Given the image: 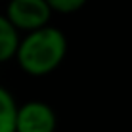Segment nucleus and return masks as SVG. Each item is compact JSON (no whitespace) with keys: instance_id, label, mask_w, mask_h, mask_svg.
<instances>
[{"instance_id":"nucleus-1","label":"nucleus","mask_w":132,"mask_h":132,"mask_svg":"<svg viewBox=\"0 0 132 132\" xmlns=\"http://www.w3.org/2000/svg\"><path fill=\"white\" fill-rule=\"evenodd\" d=\"M67 36L60 27L44 25L19 38L15 57L19 69L31 77H46L63 63L67 56Z\"/></svg>"},{"instance_id":"nucleus-4","label":"nucleus","mask_w":132,"mask_h":132,"mask_svg":"<svg viewBox=\"0 0 132 132\" xmlns=\"http://www.w3.org/2000/svg\"><path fill=\"white\" fill-rule=\"evenodd\" d=\"M19 38L21 35L15 29V25L6 17V13H0V63L15 57Z\"/></svg>"},{"instance_id":"nucleus-2","label":"nucleus","mask_w":132,"mask_h":132,"mask_svg":"<svg viewBox=\"0 0 132 132\" xmlns=\"http://www.w3.org/2000/svg\"><path fill=\"white\" fill-rule=\"evenodd\" d=\"M52 13L54 10L46 0H10L6 6V17L19 33H29L48 25Z\"/></svg>"},{"instance_id":"nucleus-6","label":"nucleus","mask_w":132,"mask_h":132,"mask_svg":"<svg viewBox=\"0 0 132 132\" xmlns=\"http://www.w3.org/2000/svg\"><path fill=\"white\" fill-rule=\"evenodd\" d=\"M54 13H75L86 6L88 0H46Z\"/></svg>"},{"instance_id":"nucleus-3","label":"nucleus","mask_w":132,"mask_h":132,"mask_svg":"<svg viewBox=\"0 0 132 132\" xmlns=\"http://www.w3.org/2000/svg\"><path fill=\"white\" fill-rule=\"evenodd\" d=\"M57 115L54 107L40 100H31L17 105L15 132H56Z\"/></svg>"},{"instance_id":"nucleus-5","label":"nucleus","mask_w":132,"mask_h":132,"mask_svg":"<svg viewBox=\"0 0 132 132\" xmlns=\"http://www.w3.org/2000/svg\"><path fill=\"white\" fill-rule=\"evenodd\" d=\"M17 102L12 92L0 86V132H15Z\"/></svg>"}]
</instances>
